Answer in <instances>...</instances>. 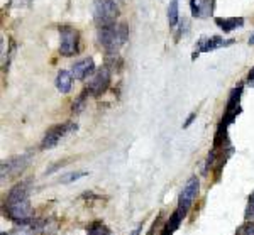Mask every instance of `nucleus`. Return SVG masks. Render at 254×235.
<instances>
[{"instance_id": "a878e982", "label": "nucleus", "mask_w": 254, "mask_h": 235, "mask_svg": "<svg viewBox=\"0 0 254 235\" xmlns=\"http://www.w3.org/2000/svg\"><path fill=\"white\" fill-rule=\"evenodd\" d=\"M249 44H254V32L251 34V38H249Z\"/></svg>"}, {"instance_id": "aec40b11", "label": "nucleus", "mask_w": 254, "mask_h": 235, "mask_svg": "<svg viewBox=\"0 0 254 235\" xmlns=\"http://www.w3.org/2000/svg\"><path fill=\"white\" fill-rule=\"evenodd\" d=\"M236 235H254V222L248 220L246 224H243L241 227H237Z\"/></svg>"}, {"instance_id": "7ed1b4c3", "label": "nucleus", "mask_w": 254, "mask_h": 235, "mask_svg": "<svg viewBox=\"0 0 254 235\" xmlns=\"http://www.w3.org/2000/svg\"><path fill=\"white\" fill-rule=\"evenodd\" d=\"M121 14L116 0H93V22L98 27H107L117 22Z\"/></svg>"}, {"instance_id": "0eeeda50", "label": "nucleus", "mask_w": 254, "mask_h": 235, "mask_svg": "<svg viewBox=\"0 0 254 235\" xmlns=\"http://www.w3.org/2000/svg\"><path fill=\"white\" fill-rule=\"evenodd\" d=\"M198 191H200V181H198L196 176H191V178L185 183L182 193H180L178 207H176V208H180L183 213H185V215H188L191 205H193V201L196 200V196H198Z\"/></svg>"}, {"instance_id": "423d86ee", "label": "nucleus", "mask_w": 254, "mask_h": 235, "mask_svg": "<svg viewBox=\"0 0 254 235\" xmlns=\"http://www.w3.org/2000/svg\"><path fill=\"white\" fill-rule=\"evenodd\" d=\"M110 85V69L109 66H102V68L95 69V73L92 75V78L87 83V93H90L92 97H100L107 92Z\"/></svg>"}, {"instance_id": "39448f33", "label": "nucleus", "mask_w": 254, "mask_h": 235, "mask_svg": "<svg viewBox=\"0 0 254 235\" xmlns=\"http://www.w3.org/2000/svg\"><path fill=\"white\" fill-rule=\"evenodd\" d=\"M80 49V34L69 26L60 27V55L64 58L75 56Z\"/></svg>"}, {"instance_id": "9d476101", "label": "nucleus", "mask_w": 254, "mask_h": 235, "mask_svg": "<svg viewBox=\"0 0 254 235\" xmlns=\"http://www.w3.org/2000/svg\"><path fill=\"white\" fill-rule=\"evenodd\" d=\"M29 154H22V156H14V158H9L5 161H2V166H0V171H2V179L10 178V176L20 175L27 166H29Z\"/></svg>"}, {"instance_id": "1a4fd4ad", "label": "nucleus", "mask_w": 254, "mask_h": 235, "mask_svg": "<svg viewBox=\"0 0 254 235\" xmlns=\"http://www.w3.org/2000/svg\"><path fill=\"white\" fill-rule=\"evenodd\" d=\"M241 97H243V85L236 86L231 92V95H229L227 105H225V110H224V117H222V120H220L222 125L229 127L237 118V115L241 114Z\"/></svg>"}, {"instance_id": "393cba45", "label": "nucleus", "mask_w": 254, "mask_h": 235, "mask_svg": "<svg viewBox=\"0 0 254 235\" xmlns=\"http://www.w3.org/2000/svg\"><path fill=\"white\" fill-rule=\"evenodd\" d=\"M141 229H142V225H137L136 229L132 230V234H130V235H139V234H141Z\"/></svg>"}, {"instance_id": "4be33fe9", "label": "nucleus", "mask_w": 254, "mask_h": 235, "mask_svg": "<svg viewBox=\"0 0 254 235\" xmlns=\"http://www.w3.org/2000/svg\"><path fill=\"white\" fill-rule=\"evenodd\" d=\"M246 220H254V191L249 196L248 208H246Z\"/></svg>"}, {"instance_id": "4468645a", "label": "nucleus", "mask_w": 254, "mask_h": 235, "mask_svg": "<svg viewBox=\"0 0 254 235\" xmlns=\"http://www.w3.org/2000/svg\"><path fill=\"white\" fill-rule=\"evenodd\" d=\"M185 213L182 212L180 208H176L173 213H171L170 220L166 222L165 229H163V235H173L176 230L180 229V225H182V222L185 220Z\"/></svg>"}, {"instance_id": "a211bd4d", "label": "nucleus", "mask_w": 254, "mask_h": 235, "mask_svg": "<svg viewBox=\"0 0 254 235\" xmlns=\"http://www.w3.org/2000/svg\"><path fill=\"white\" fill-rule=\"evenodd\" d=\"M83 176H87V171H75V173H68V175H63L60 178V183L63 184H68V183H73V181L83 178Z\"/></svg>"}, {"instance_id": "412c9836", "label": "nucleus", "mask_w": 254, "mask_h": 235, "mask_svg": "<svg viewBox=\"0 0 254 235\" xmlns=\"http://www.w3.org/2000/svg\"><path fill=\"white\" fill-rule=\"evenodd\" d=\"M85 102H87V90H85V92L78 97V100L73 104V112H76V114L81 112V110H83V107H85Z\"/></svg>"}, {"instance_id": "5701e85b", "label": "nucleus", "mask_w": 254, "mask_h": 235, "mask_svg": "<svg viewBox=\"0 0 254 235\" xmlns=\"http://www.w3.org/2000/svg\"><path fill=\"white\" fill-rule=\"evenodd\" d=\"M195 118H196V112H191L190 115H188V118L185 120V123H183V127H185V129H187V127H190L191 123H193Z\"/></svg>"}, {"instance_id": "9b49d317", "label": "nucleus", "mask_w": 254, "mask_h": 235, "mask_svg": "<svg viewBox=\"0 0 254 235\" xmlns=\"http://www.w3.org/2000/svg\"><path fill=\"white\" fill-rule=\"evenodd\" d=\"M215 0H190V10L195 19H207L214 15Z\"/></svg>"}, {"instance_id": "20e7f679", "label": "nucleus", "mask_w": 254, "mask_h": 235, "mask_svg": "<svg viewBox=\"0 0 254 235\" xmlns=\"http://www.w3.org/2000/svg\"><path fill=\"white\" fill-rule=\"evenodd\" d=\"M78 130V125L75 122H64V123H58V125H53L46 134H44L43 141H41V149L43 151H49L53 147L58 146V142L61 139H64L66 135L73 134V132Z\"/></svg>"}, {"instance_id": "6e6552de", "label": "nucleus", "mask_w": 254, "mask_h": 235, "mask_svg": "<svg viewBox=\"0 0 254 235\" xmlns=\"http://www.w3.org/2000/svg\"><path fill=\"white\" fill-rule=\"evenodd\" d=\"M234 44V39H224L220 36H210V38H202L196 41V46L193 49V55L191 59H196L200 55H205V53L217 51V49H222Z\"/></svg>"}, {"instance_id": "2eb2a0df", "label": "nucleus", "mask_w": 254, "mask_h": 235, "mask_svg": "<svg viewBox=\"0 0 254 235\" xmlns=\"http://www.w3.org/2000/svg\"><path fill=\"white\" fill-rule=\"evenodd\" d=\"M71 73L64 71V69H61V71H58V75H56V88L60 90V93L66 95L69 93V90H71Z\"/></svg>"}, {"instance_id": "b1692460", "label": "nucleus", "mask_w": 254, "mask_h": 235, "mask_svg": "<svg viewBox=\"0 0 254 235\" xmlns=\"http://www.w3.org/2000/svg\"><path fill=\"white\" fill-rule=\"evenodd\" d=\"M254 81V66L251 68V71H249V75H248V83H253Z\"/></svg>"}, {"instance_id": "f03ea898", "label": "nucleus", "mask_w": 254, "mask_h": 235, "mask_svg": "<svg viewBox=\"0 0 254 235\" xmlns=\"http://www.w3.org/2000/svg\"><path fill=\"white\" fill-rule=\"evenodd\" d=\"M97 39L109 56H117L119 49L129 39V27L126 24H112L107 27L97 29Z\"/></svg>"}, {"instance_id": "ddd939ff", "label": "nucleus", "mask_w": 254, "mask_h": 235, "mask_svg": "<svg viewBox=\"0 0 254 235\" xmlns=\"http://www.w3.org/2000/svg\"><path fill=\"white\" fill-rule=\"evenodd\" d=\"M215 24L222 29L224 32H232L236 29L244 27V17H215Z\"/></svg>"}, {"instance_id": "f3484780", "label": "nucleus", "mask_w": 254, "mask_h": 235, "mask_svg": "<svg viewBox=\"0 0 254 235\" xmlns=\"http://www.w3.org/2000/svg\"><path fill=\"white\" fill-rule=\"evenodd\" d=\"M87 234L88 235H112L110 229L104 222H92V224L87 227Z\"/></svg>"}, {"instance_id": "6ab92c4d", "label": "nucleus", "mask_w": 254, "mask_h": 235, "mask_svg": "<svg viewBox=\"0 0 254 235\" xmlns=\"http://www.w3.org/2000/svg\"><path fill=\"white\" fill-rule=\"evenodd\" d=\"M32 3V0H10L9 2V9L12 10H26L29 9Z\"/></svg>"}, {"instance_id": "f8f14e48", "label": "nucleus", "mask_w": 254, "mask_h": 235, "mask_svg": "<svg viewBox=\"0 0 254 235\" xmlns=\"http://www.w3.org/2000/svg\"><path fill=\"white\" fill-rule=\"evenodd\" d=\"M93 73H95V63H93L92 58L80 59L78 63H75L71 66V76L78 81L85 80V78H88L90 75H93Z\"/></svg>"}, {"instance_id": "dca6fc26", "label": "nucleus", "mask_w": 254, "mask_h": 235, "mask_svg": "<svg viewBox=\"0 0 254 235\" xmlns=\"http://www.w3.org/2000/svg\"><path fill=\"white\" fill-rule=\"evenodd\" d=\"M180 20V0H171L168 7V26L173 29Z\"/></svg>"}, {"instance_id": "f257e3e1", "label": "nucleus", "mask_w": 254, "mask_h": 235, "mask_svg": "<svg viewBox=\"0 0 254 235\" xmlns=\"http://www.w3.org/2000/svg\"><path fill=\"white\" fill-rule=\"evenodd\" d=\"M5 213L10 220L17 222L20 225H26L32 220V207L29 203V184L17 183L7 195L5 200Z\"/></svg>"}]
</instances>
